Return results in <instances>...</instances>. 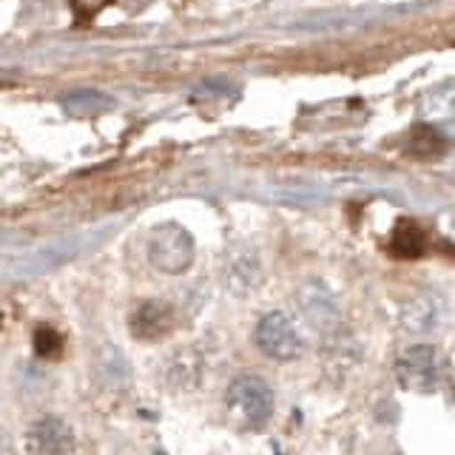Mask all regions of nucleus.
<instances>
[{
    "label": "nucleus",
    "instance_id": "obj_5",
    "mask_svg": "<svg viewBox=\"0 0 455 455\" xmlns=\"http://www.w3.org/2000/svg\"><path fill=\"white\" fill-rule=\"evenodd\" d=\"M265 282V267L259 253L251 251V248H234L225 253L222 259V284L225 291L236 296V299H245L251 293H256L262 288Z\"/></svg>",
    "mask_w": 455,
    "mask_h": 455
},
{
    "label": "nucleus",
    "instance_id": "obj_7",
    "mask_svg": "<svg viewBox=\"0 0 455 455\" xmlns=\"http://www.w3.org/2000/svg\"><path fill=\"white\" fill-rule=\"evenodd\" d=\"M174 327H177V313L168 302H160V299H146L128 316V331L140 341H160Z\"/></svg>",
    "mask_w": 455,
    "mask_h": 455
},
{
    "label": "nucleus",
    "instance_id": "obj_3",
    "mask_svg": "<svg viewBox=\"0 0 455 455\" xmlns=\"http://www.w3.org/2000/svg\"><path fill=\"white\" fill-rule=\"evenodd\" d=\"M444 355L433 345H412L395 359V379L410 393H435L444 379Z\"/></svg>",
    "mask_w": 455,
    "mask_h": 455
},
{
    "label": "nucleus",
    "instance_id": "obj_1",
    "mask_svg": "<svg viewBox=\"0 0 455 455\" xmlns=\"http://www.w3.org/2000/svg\"><path fill=\"white\" fill-rule=\"evenodd\" d=\"M225 412L242 430H259L274 416V390L259 376H236L225 390Z\"/></svg>",
    "mask_w": 455,
    "mask_h": 455
},
{
    "label": "nucleus",
    "instance_id": "obj_14",
    "mask_svg": "<svg viewBox=\"0 0 455 455\" xmlns=\"http://www.w3.org/2000/svg\"><path fill=\"white\" fill-rule=\"evenodd\" d=\"M111 106H114L111 97L100 94V92H89V89L63 97V108L68 114H97V111H108Z\"/></svg>",
    "mask_w": 455,
    "mask_h": 455
},
{
    "label": "nucleus",
    "instance_id": "obj_4",
    "mask_svg": "<svg viewBox=\"0 0 455 455\" xmlns=\"http://www.w3.org/2000/svg\"><path fill=\"white\" fill-rule=\"evenodd\" d=\"M253 345L274 362H293L302 355L305 341L282 310H270L253 327Z\"/></svg>",
    "mask_w": 455,
    "mask_h": 455
},
{
    "label": "nucleus",
    "instance_id": "obj_2",
    "mask_svg": "<svg viewBox=\"0 0 455 455\" xmlns=\"http://www.w3.org/2000/svg\"><path fill=\"white\" fill-rule=\"evenodd\" d=\"M194 236L177 222L156 225L148 236V262L165 276H180L194 265Z\"/></svg>",
    "mask_w": 455,
    "mask_h": 455
},
{
    "label": "nucleus",
    "instance_id": "obj_11",
    "mask_svg": "<svg viewBox=\"0 0 455 455\" xmlns=\"http://www.w3.org/2000/svg\"><path fill=\"white\" fill-rule=\"evenodd\" d=\"M427 251V234L416 220H402L390 236V253L398 259H419Z\"/></svg>",
    "mask_w": 455,
    "mask_h": 455
},
{
    "label": "nucleus",
    "instance_id": "obj_10",
    "mask_svg": "<svg viewBox=\"0 0 455 455\" xmlns=\"http://www.w3.org/2000/svg\"><path fill=\"white\" fill-rule=\"evenodd\" d=\"M441 319H444V302H441L435 293H419L402 307V319L398 322H402L407 333L424 336V333L438 331Z\"/></svg>",
    "mask_w": 455,
    "mask_h": 455
},
{
    "label": "nucleus",
    "instance_id": "obj_16",
    "mask_svg": "<svg viewBox=\"0 0 455 455\" xmlns=\"http://www.w3.org/2000/svg\"><path fill=\"white\" fill-rule=\"evenodd\" d=\"M450 395H452V404H455V379H452V393Z\"/></svg>",
    "mask_w": 455,
    "mask_h": 455
},
{
    "label": "nucleus",
    "instance_id": "obj_8",
    "mask_svg": "<svg viewBox=\"0 0 455 455\" xmlns=\"http://www.w3.org/2000/svg\"><path fill=\"white\" fill-rule=\"evenodd\" d=\"M296 302L302 307L305 319L319 327V331H336L339 327V305H336V296L324 288L322 282L310 279L305 282L302 288L296 291Z\"/></svg>",
    "mask_w": 455,
    "mask_h": 455
},
{
    "label": "nucleus",
    "instance_id": "obj_12",
    "mask_svg": "<svg viewBox=\"0 0 455 455\" xmlns=\"http://www.w3.org/2000/svg\"><path fill=\"white\" fill-rule=\"evenodd\" d=\"M407 151L412 156H441V154L447 151V140H444V134L438 132V128L419 125L416 132L410 134Z\"/></svg>",
    "mask_w": 455,
    "mask_h": 455
},
{
    "label": "nucleus",
    "instance_id": "obj_15",
    "mask_svg": "<svg viewBox=\"0 0 455 455\" xmlns=\"http://www.w3.org/2000/svg\"><path fill=\"white\" fill-rule=\"evenodd\" d=\"M35 353L46 362L60 359L63 355V336L57 333L52 324H40L35 331Z\"/></svg>",
    "mask_w": 455,
    "mask_h": 455
},
{
    "label": "nucleus",
    "instance_id": "obj_9",
    "mask_svg": "<svg viewBox=\"0 0 455 455\" xmlns=\"http://www.w3.org/2000/svg\"><path fill=\"white\" fill-rule=\"evenodd\" d=\"M163 379L174 393H194L205 379V362L194 347H180L165 359Z\"/></svg>",
    "mask_w": 455,
    "mask_h": 455
},
{
    "label": "nucleus",
    "instance_id": "obj_6",
    "mask_svg": "<svg viewBox=\"0 0 455 455\" xmlns=\"http://www.w3.org/2000/svg\"><path fill=\"white\" fill-rule=\"evenodd\" d=\"M28 455H68L75 450V430L57 416H43L26 427Z\"/></svg>",
    "mask_w": 455,
    "mask_h": 455
},
{
    "label": "nucleus",
    "instance_id": "obj_13",
    "mask_svg": "<svg viewBox=\"0 0 455 455\" xmlns=\"http://www.w3.org/2000/svg\"><path fill=\"white\" fill-rule=\"evenodd\" d=\"M100 379H103L106 387L111 390H120L128 381V364L120 350H111V347L103 350V355H100Z\"/></svg>",
    "mask_w": 455,
    "mask_h": 455
}]
</instances>
